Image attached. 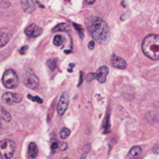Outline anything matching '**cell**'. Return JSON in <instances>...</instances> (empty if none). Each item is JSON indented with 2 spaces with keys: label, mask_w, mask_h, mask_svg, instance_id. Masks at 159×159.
<instances>
[{
  "label": "cell",
  "mask_w": 159,
  "mask_h": 159,
  "mask_svg": "<svg viewBox=\"0 0 159 159\" xmlns=\"http://www.w3.org/2000/svg\"><path fill=\"white\" fill-rule=\"evenodd\" d=\"M0 119L4 120L6 122H9L10 119H11L9 113L6 109H4L2 106H0Z\"/></svg>",
  "instance_id": "cell-14"
},
{
  "label": "cell",
  "mask_w": 159,
  "mask_h": 159,
  "mask_svg": "<svg viewBox=\"0 0 159 159\" xmlns=\"http://www.w3.org/2000/svg\"><path fill=\"white\" fill-rule=\"evenodd\" d=\"M74 26H75V28L77 30V32L79 33V34L83 37V29H82V27H80L78 24H76V23H74Z\"/></svg>",
  "instance_id": "cell-21"
},
{
  "label": "cell",
  "mask_w": 159,
  "mask_h": 159,
  "mask_svg": "<svg viewBox=\"0 0 159 159\" xmlns=\"http://www.w3.org/2000/svg\"><path fill=\"white\" fill-rule=\"evenodd\" d=\"M69 30V26L67 23H61L56 25L53 29L52 32H66Z\"/></svg>",
  "instance_id": "cell-16"
},
{
  "label": "cell",
  "mask_w": 159,
  "mask_h": 159,
  "mask_svg": "<svg viewBox=\"0 0 159 159\" xmlns=\"http://www.w3.org/2000/svg\"><path fill=\"white\" fill-rule=\"evenodd\" d=\"M68 102H69L68 95L66 93H63L61 96L59 102H58V105H57V112L60 116H62L65 113V111L68 107Z\"/></svg>",
  "instance_id": "cell-6"
},
{
  "label": "cell",
  "mask_w": 159,
  "mask_h": 159,
  "mask_svg": "<svg viewBox=\"0 0 159 159\" xmlns=\"http://www.w3.org/2000/svg\"><path fill=\"white\" fill-rule=\"evenodd\" d=\"M143 51L144 55L154 61L159 60V35L149 34L143 42Z\"/></svg>",
  "instance_id": "cell-2"
},
{
  "label": "cell",
  "mask_w": 159,
  "mask_h": 159,
  "mask_svg": "<svg viewBox=\"0 0 159 159\" xmlns=\"http://www.w3.org/2000/svg\"><path fill=\"white\" fill-rule=\"evenodd\" d=\"M63 42H64V39H63V37H62L61 35L58 34V35H56V36L54 37L53 43H54V45H55V46H57V47H61V46H62Z\"/></svg>",
  "instance_id": "cell-17"
},
{
  "label": "cell",
  "mask_w": 159,
  "mask_h": 159,
  "mask_svg": "<svg viewBox=\"0 0 159 159\" xmlns=\"http://www.w3.org/2000/svg\"><path fill=\"white\" fill-rule=\"evenodd\" d=\"M47 64H48V66L49 67V69L53 71V70H55V68H56V66H57V61H56L55 59L48 60V62H47Z\"/></svg>",
  "instance_id": "cell-19"
},
{
  "label": "cell",
  "mask_w": 159,
  "mask_h": 159,
  "mask_svg": "<svg viewBox=\"0 0 159 159\" xmlns=\"http://www.w3.org/2000/svg\"><path fill=\"white\" fill-rule=\"evenodd\" d=\"M26 50H27V47H26V46H24V47H22V48L20 49V54H24Z\"/></svg>",
  "instance_id": "cell-25"
},
{
  "label": "cell",
  "mask_w": 159,
  "mask_h": 159,
  "mask_svg": "<svg viewBox=\"0 0 159 159\" xmlns=\"http://www.w3.org/2000/svg\"><path fill=\"white\" fill-rule=\"evenodd\" d=\"M58 147H59V143H58L57 142H53L52 144H51V149H52L53 151H55Z\"/></svg>",
  "instance_id": "cell-24"
},
{
  "label": "cell",
  "mask_w": 159,
  "mask_h": 159,
  "mask_svg": "<svg viewBox=\"0 0 159 159\" xmlns=\"http://www.w3.org/2000/svg\"><path fill=\"white\" fill-rule=\"evenodd\" d=\"M24 84L26 85L27 88L32 89H35L38 87L39 80H38V78H37L34 75L30 74V75H27L25 76Z\"/></svg>",
  "instance_id": "cell-7"
},
{
  "label": "cell",
  "mask_w": 159,
  "mask_h": 159,
  "mask_svg": "<svg viewBox=\"0 0 159 159\" xmlns=\"http://www.w3.org/2000/svg\"><path fill=\"white\" fill-rule=\"evenodd\" d=\"M10 39V34L7 33H0V48L6 46Z\"/></svg>",
  "instance_id": "cell-15"
},
{
  "label": "cell",
  "mask_w": 159,
  "mask_h": 159,
  "mask_svg": "<svg viewBox=\"0 0 159 159\" xmlns=\"http://www.w3.org/2000/svg\"><path fill=\"white\" fill-rule=\"evenodd\" d=\"M86 1V3L88 4V5H92V4H94V2H95V0H85Z\"/></svg>",
  "instance_id": "cell-27"
},
{
  "label": "cell",
  "mask_w": 159,
  "mask_h": 159,
  "mask_svg": "<svg viewBox=\"0 0 159 159\" xmlns=\"http://www.w3.org/2000/svg\"><path fill=\"white\" fill-rule=\"evenodd\" d=\"M109 73V69L106 66H102L99 68V70L97 71V73L95 74V78L100 82V83H105L106 81V77L108 75Z\"/></svg>",
  "instance_id": "cell-10"
},
{
  "label": "cell",
  "mask_w": 159,
  "mask_h": 159,
  "mask_svg": "<svg viewBox=\"0 0 159 159\" xmlns=\"http://www.w3.org/2000/svg\"><path fill=\"white\" fill-rule=\"evenodd\" d=\"M41 33H42V29L40 27H37L34 23L29 25L25 29V34L30 37H37L38 35L41 34Z\"/></svg>",
  "instance_id": "cell-9"
},
{
  "label": "cell",
  "mask_w": 159,
  "mask_h": 159,
  "mask_svg": "<svg viewBox=\"0 0 159 159\" xmlns=\"http://www.w3.org/2000/svg\"><path fill=\"white\" fill-rule=\"evenodd\" d=\"M15 143L13 141L6 139L0 142V157L3 159L11 158L14 155Z\"/></svg>",
  "instance_id": "cell-3"
},
{
  "label": "cell",
  "mask_w": 159,
  "mask_h": 159,
  "mask_svg": "<svg viewBox=\"0 0 159 159\" xmlns=\"http://www.w3.org/2000/svg\"><path fill=\"white\" fill-rule=\"evenodd\" d=\"M94 46H95L94 41H90V42L89 43V48L90 49H93V48H94Z\"/></svg>",
  "instance_id": "cell-26"
},
{
  "label": "cell",
  "mask_w": 159,
  "mask_h": 159,
  "mask_svg": "<svg viewBox=\"0 0 159 159\" xmlns=\"http://www.w3.org/2000/svg\"><path fill=\"white\" fill-rule=\"evenodd\" d=\"M95 78V74H92V73H90V74H89L88 75H87V81L88 82H90V81H92L93 79Z\"/></svg>",
  "instance_id": "cell-23"
},
{
  "label": "cell",
  "mask_w": 159,
  "mask_h": 159,
  "mask_svg": "<svg viewBox=\"0 0 159 159\" xmlns=\"http://www.w3.org/2000/svg\"><path fill=\"white\" fill-rule=\"evenodd\" d=\"M111 62H112V65L117 69H126L127 67V62L124 59H122L121 57L116 55V54H113L112 55V58H111Z\"/></svg>",
  "instance_id": "cell-8"
},
{
  "label": "cell",
  "mask_w": 159,
  "mask_h": 159,
  "mask_svg": "<svg viewBox=\"0 0 159 159\" xmlns=\"http://www.w3.org/2000/svg\"><path fill=\"white\" fill-rule=\"evenodd\" d=\"M37 153H38V149H37L36 144L34 143H31L28 147V157L30 158H35L37 156Z\"/></svg>",
  "instance_id": "cell-13"
},
{
  "label": "cell",
  "mask_w": 159,
  "mask_h": 159,
  "mask_svg": "<svg viewBox=\"0 0 159 159\" xmlns=\"http://www.w3.org/2000/svg\"><path fill=\"white\" fill-rule=\"evenodd\" d=\"M21 7L26 13H32L35 9V6L33 0H21Z\"/></svg>",
  "instance_id": "cell-11"
},
{
  "label": "cell",
  "mask_w": 159,
  "mask_h": 159,
  "mask_svg": "<svg viewBox=\"0 0 159 159\" xmlns=\"http://www.w3.org/2000/svg\"><path fill=\"white\" fill-rule=\"evenodd\" d=\"M27 98L28 99H30V100H32V101H34V102H38V103H42L43 102V100L40 98V97H34V96H32V95H27Z\"/></svg>",
  "instance_id": "cell-20"
},
{
  "label": "cell",
  "mask_w": 159,
  "mask_h": 159,
  "mask_svg": "<svg viewBox=\"0 0 159 159\" xmlns=\"http://www.w3.org/2000/svg\"><path fill=\"white\" fill-rule=\"evenodd\" d=\"M2 101L7 104H14L21 101V96L11 92H6L2 96Z\"/></svg>",
  "instance_id": "cell-5"
},
{
  "label": "cell",
  "mask_w": 159,
  "mask_h": 159,
  "mask_svg": "<svg viewBox=\"0 0 159 159\" xmlns=\"http://www.w3.org/2000/svg\"><path fill=\"white\" fill-rule=\"evenodd\" d=\"M87 27L92 38L100 44H103L109 37L107 23L99 17H90L87 20Z\"/></svg>",
  "instance_id": "cell-1"
},
{
  "label": "cell",
  "mask_w": 159,
  "mask_h": 159,
  "mask_svg": "<svg viewBox=\"0 0 159 159\" xmlns=\"http://www.w3.org/2000/svg\"><path fill=\"white\" fill-rule=\"evenodd\" d=\"M0 129H1V123H0Z\"/></svg>",
  "instance_id": "cell-28"
},
{
  "label": "cell",
  "mask_w": 159,
  "mask_h": 159,
  "mask_svg": "<svg viewBox=\"0 0 159 159\" xmlns=\"http://www.w3.org/2000/svg\"><path fill=\"white\" fill-rule=\"evenodd\" d=\"M70 133H71L70 129H67V128H64V129H62L61 130L60 135H61V139H66L67 137H69Z\"/></svg>",
  "instance_id": "cell-18"
},
{
  "label": "cell",
  "mask_w": 159,
  "mask_h": 159,
  "mask_svg": "<svg viewBox=\"0 0 159 159\" xmlns=\"http://www.w3.org/2000/svg\"><path fill=\"white\" fill-rule=\"evenodd\" d=\"M67 147H68V145H67V143H59V148H60L61 151L66 150V149H67Z\"/></svg>",
  "instance_id": "cell-22"
},
{
  "label": "cell",
  "mask_w": 159,
  "mask_h": 159,
  "mask_svg": "<svg viewBox=\"0 0 159 159\" xmlns=\"http://www.w3.org/2000/svg\"><path fill=\"white\" fill-rule=\"evenodd\" d=\"M141 154H142V148H141L140 146H134V147H132V148L129 150L128 157H129V158L135 159L137 158V157H139L141 156Z\"/></svg>",
  "instance_id": "cell-12"
},
{
  "label": "cell",
  "mask_w": 159,
  "mask_h": 159,
  "mask_svg": "<svg viewBox=\"0 0 159 159\" xmlns=\"http://www.w3.org/2000/svg\"><path fill=\"white\" fill-rule=\"evenodd\" d=\"M2 81H3L4 86L7 89H14L19 84L18 75L15 73V71H13L12 69H8L4 73Z\"/></svg>",
  "instance_id": "cell-4"
}]
</instances>
